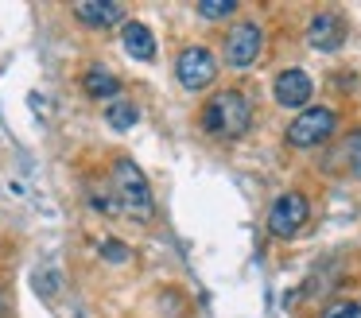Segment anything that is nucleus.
<instances>
[{"label": "nucleus", "instance_id": "nucleus-7", "mask_svg": "<svg viewBox=\"0 0 361 318\" xmlns=\"http://www.w3.org/2000/svg\"><path fill=\"white\" fill-rule=\"evenodd\" d=\"M71 12L82 27L94 31H109L125 23V4H117V0H78V4H71Z\"/></svg>", "mask_w": 361, "mask_h": 318}, {"label": "nucleus", "instance_id": "nucleus-9", "mask_svg": "<svg viewBox=\"0 0 361 318\" xmlns=\"http://www.w3.org/2000/svg\"><path fill=\"white\" fill-rule=\"evenodd\" d=\"M307 43L314 51H338L345 43V20L338 12H319L307 23Z\"/></svg>", "mask_w": 361, "mask_h": 318}, {"label": "nucleus", "instance_id": "nucleus-6", "mask_svg": "<svg viewBox=\"0 0 361 318\" xmlns=\"http://www.w3.org/2000/svg\"><path fill=\"white\" fill-rule=\"evenodd\" d=\"M260 47H264V31H260V23L245 20V23H233L226 35V62L233 70H245L252 66V62L260 59Z\"/></svg>", "mask_w": 361, "mask_h": 318}, {"label": "nucleus", "instance_id": "nucleus-12", "mask_svg": "<svg viewBox=\"0 0 361 318\" xmlns=\"http://www.w3.org/2000/svg\"><path fill=\"white\" fill-rule=\"evenodd\" d=\"M105 121H109L113 128H121V132H125V128H133V124L140 121V109H136L128 97H117L109 109H105Z\"/></svg>", "mask_w": 361, "mask_h": 318}, {"label": "nucleus", "instance_id": "nucleus-4", "mask_svg": "<svg viewBox=\"0 0 361 318\" xmlns=\"http://www.w3.org/2000/svg\"><path fill=\"white\" fill-rule=\"evenodd\" d=\"M307 217H311V202H307V194L288 190V194H280V198L272 202V209H268V233L280 237V240H288V237H295V233L307 225Z\"/></svg>", "mask_w": 361, "mask_h": 318}, {"label": "nucleus", "instance_id": "nucleus-13", "mask_svg": "<svg viewBox=\"0 0 361 318\" xmlns=\"http://www.w3.org/2000/svg\"><path fill=\"white\" fill-rule=\"evenodd\" d=\"M237 4L233 0H198V16L202 20H226V16H233Z\"/></svg>", "mask_w": 361, "mask_h": 318}, {"label": "nucleus", "instance_id": "nucleus-1", "mask_svg": "<svg viewBox=\"0 0 361 318\" xmlns=\"http://www.w3.org/2000/svg\"><path fill=\"white\" fill-rule=\"evenodd\" d=\"M109 194H113V206H117V217H133V221H152L156 214V198H152V186L148 175L136 167L133 159H117L109 167Z\"/></svg>", "mask_w": 361, "mask_h": 318}, {"label": "nucleus", "instance_id": "nucleus-10", "mask_svg": "<svg viewBox=\"0 0 361 318\" xmlns=\"http://www.w3.org/2000/svg\"><path fill=\"white\" fill-rule=\"evenodd\" d=\"M121 39H125L128 59H136V62H152V59H156V35H152L148 23L128 20L125 27H121Z\"/></svg>", "mask_w": 361, "mask_h": 318}, {"label": "nucleus", "instance_id": "nucleus-8", "mask_svg": "<svg viewBox=\"0 0 361 318\" xmlns=\"http://www.w3.org/2000/svg\"><path fill=\"white\" fill-rule=\"evenodd\" d=\"M272 93H276V105L303 109L307 101H311V93H314V82H311V74H303V70H283V74H276Z\"/></svg>", "mask_w": 361, "mask_h": 318}, {"label": "nucleus", "instance_id": "nucleus-11", "mask_svg": "<svg viewBox=\"0 0 361 318\" xmlns=\"http://www.w3.org/2000/svg\"><path fill=\"white\" fill-rule=\"evenodd\" d=\"M82 90L90 93V97H121V78H113L105 66H90L86 78H82Z\"/></svg>", "mask_w": 361, "mask_h": 318}, {"label": "nucleus", "instance_id": "nucleus-16", "mask_svg": "<svg viewBox=\"0 0 361 318\" xmlns=\"http://www.w3.org/2000/svg\"><path fill=\"white\" fill-rule=\"evenodd\" d=\"M345 155H350V167H353V175L361 178V132H353V136H350V144H345Z\"/></svg>", "mask_w": 361, "mask_h": 318}, {"label": "nucleus", "instance_id": "nucleus-2", "mask_svg": "<svg viewBox=\"0 0 361 318\" xmlns=\"http://www.w3.org/2000/svg\"><path fill=\"white\" fill-rule=\"evenodd\" d=\"M198 121H202V132L218 140H241L252 128V101L241 90H221L202 105Z\"/></svg>", "mask_w": 361, "mask_h": 318}, {"label": "nucleus", "instance_id": "nucleus-14", "mask_svg": "<svg viewBox=\"0 0 361 318\" xmlns=\"http://www.w3.org/2000/svg\"><path fill=\"white\" fill-rule=\"evenodd\" d=\"M322 318H361V302H353V299H334L326 310H322Z\"/></svg>", "mask_w": 361, "mask_h": 318}, {"label": "nucleus", "instance_id": "nucleus-15", "mask_svg": "<svg viewBox=\"0 0 361 318\" xmlns=\"http://www.w3.org/2000/svg\"><path fill=\"white\" fill-rule=\"evenodd\" d=\"M97 252H102L105 256V260H109V264H125L128 260V256H133V252H128V248L125 245H121V240H102V248H97Z\"/></svg>", "mask_w": 361, "mask_h": 318}, {"label": "nucleus", "instance_id": "nucleus-5", "mask_svg": "<svg viewBox=\"0 0 361 318\" xmlns=\"http://www.w3.org/2000/svg\"><path fill=\"white\" fill-rule=\"evenodd\" d=\"M175 78H179L183 90H206V85L218 78V59H214V51H206V47H187V51H179V59H175Z\"/></svg>", "mask_w": 361, "mask_h": 318}, {"label": "nucleus", "instance_id": "nucleus-3", "mask_svg": "<svg viewBox=\"0 0 361 318\" xmlns=\"http://www.w3.org/2000/svg\"><path fill=\"white\" fill-rule=\"evenodd\" d=\"M338 128V113L334 109H303L295 121L288 124V144L291 147H319L334 136Z\"/></svg>", "mask_w": 361, "mask_h": 318}, {"label": "nucleus", "instance_id": "nucleus-17", "mask_svg": "<svg viewBox=\"0 0 361 318\" xmlns=\"http://www.w3.org/2000/svg\"><path fill=\"white\" fill-rule=\"evenodd\" d=\"M0 314H4V299H0Z\"/></svg>", "mask_w": 361, "mask_h": 318}]
</instances>
